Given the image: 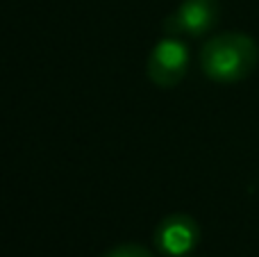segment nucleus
<instances>
[{"instance_id": "obj_1", "label": "nucleus", "mask_w": 259, "mask_h": 257, "mask_svg": "<svg viewBox=\"0 0 259 257\" xmlns=\"http://www.w3.org/2000/svg\"><path fill=\"white\" fill-rule=\"evenodd\" d=\"M259 64V46L243 32H225L207 39L200 48V68L209 80L234 84L250 75Z\"/></svg>"}, {"instance_id": "obj_2", "label": "nucleus", "mask_w": 259, "mask_h": 257, "mask_svg": "<svg viewBox=\"0 0 259 257\" xmlns=\"http://www.w3.org/2000/svg\"><path fill=\"white\" fill-rule=\"evenodd\" d=\"M189 62H191L189 46L175 34H168L157 41L155 48L148 55V77L152 84L170 89L184 80Z\"/></svg>"}, {"instance_id": "obj_3", "label": "nucleus", "mask_w": 259, "mask_h": 257, "mask_svg": "<svg viewBox=\"0 0 259 257\" xmlns=\"http://www.w3.org/2000/svg\"><path fill=\"white\" fill-rule=\"evenodd\" d=\"M152 244L164 257H187L200 244V226L189 214H168L157 223Z\"/></svg>"}, {"instance_id": "obj_4", "label": "nucleus", "mask_w": 259, "mask_h": 257, "mask_svg": "<svg viewBox=\"0 0 259 257\" xmlns=\"http://www.w3.org/2000/svg\"><path fill=\"white\" fill-rule=\"evenodd\" d=\"M219 14V0H182V5L164 21V30L166 34L198 39L214 30Z\"/></svg>"}, {"instance_id": "obj_5", "label": "nucleus", "mask_w": 259, "mask_h": 257, "mask_svg": "<svg viewBox=\"0 0 259 257\" xmlns=\"http://www.w3.org/2000/svg\"><path fill=\"white\" fill-rule=\"evenodd\" d=\"M103 257H155L148 248H143V246L139 244H123V246H116V248H112L107 255Z\"/></svg>"}]
</instances>
